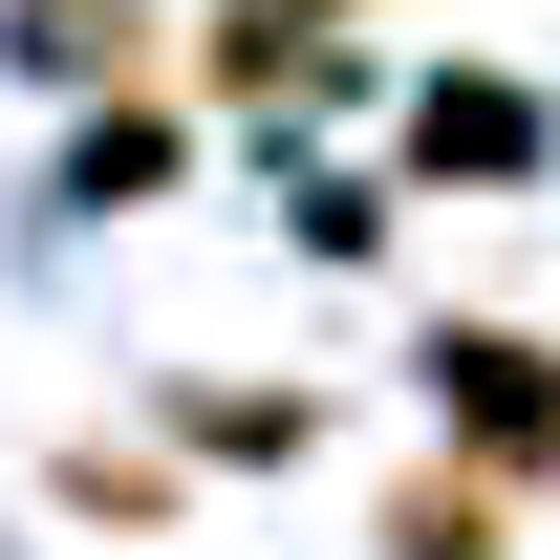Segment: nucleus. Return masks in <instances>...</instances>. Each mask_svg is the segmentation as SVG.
<instances>
[{"mask_svg": "<svg viewBox=\"0 0 560 560\" xmlns=\"http://www.w3.org/2000/svg\"><path fill=\"white\" fill-rule=\"evenodd\" d=\"M410 173H539V86L431 66V86H410Z\"/></svg>", "mask_w": 560, "mask_h": 560, "instance_id": "obj_3", "label": "nucleus"}, {"mask_svg": "<svg viewBox=\"0 0 560 560\" xmlns=\"http://www.w3.org/2000/svg\"><path fill=\"white\" fill-rule=\"evenodd\" d=\"M431 431H475V475L517 495V475H560V346L539 324H431Z\"/></svg>", "mask_w": 560, "mask_h": 560, "instance_id": "obj_1", "label": "nucleus"}, {"mask_svg": "<svg viewBox=\"0 0 560 560\" xmlns=\"http://www.w3.org/2000/svg\"><path fill=\"white\" fill-rule=\"evenodd\" d=\"M66 195L86 215H151V195H173V108H86V130H66Z\"/></svg>", "mask_w": 560, "mask_h": 560, "instance_id": "obj_7", "label": "nucleus"}, {"mask_svg": "<svg viewBox=\"0 0 560 560\" xmlns=\"http://www.w3.org/2000/svg\"><path fill=\"white\" fill-rule=\"evenodd\" d=\"M195 86H215V108H324V86H346V44H324V0H215Z\"/></svg>", "mask_w": 560, "mask_h": 560, "instance_id": "obj_2", "label": "nucleus"}, {"mask_svg": "<svg viewBox=\"0 0 560 560\" xmlns=\"http://www.w3.org/2000/svg\"><path fill=\"white\" fill-rule=\"evenodd\" d=\"M0 44H22L44 86H130V66H151V0H22Z\"/></svg>", "mask_w": 560, "mask_h": 560, "instance_id": "obj_5", "label": "nucleus"}, {"mask_svg": "<svg viewBox=\"0 0 560 560\" xmlns=\"http://www.w3.org/2000/svg\"><path fill=\"white\" fill-rule=\"evenodd\" d=\"M388 560H517V495L431 453V475H388Z\"/></svg>", "mask_w": 560, "mask_h": 560, "instance_id": "obj_4", "label": "nucleus"}, {"mask_svg": "<svg viewBox=\"0 0 560 560\" xmlns=\"http://www.w3.org/2000/svg\"><path fill=\"white\" fill-rule=\"evenodd\" d=\"M173 431H195V453H237V475H280V453H302V388H173Z\"/></svg>", "mask_w": 560, "mask_h": 560, "instance_id": "obj_8", "label": "nucleus"}, {"mask_svg": "<svg viewBox=\"0 0 560 560\" xmlns=\"http://www.w3.org/2000/svg\"><path fill=\"white\" fill-rule=\"evenodd\" d=\"M44 495H66V517H108V539H173V453H108V431H66V453H44Z\"/></svg>", "mask_w": 560, "mask_h": 560, "instance_id": "obj_6", "label": "nucleus"}]
</instances>
